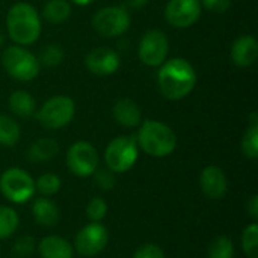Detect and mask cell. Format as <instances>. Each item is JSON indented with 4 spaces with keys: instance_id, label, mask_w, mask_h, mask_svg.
<instances>
[{
    "instance_id": "23",
    "label": "cell",
    "mask_w": 258,
    "mask_h": 258,
    "mask_svg": "<svg viewBox=\"0 0 258 258\" xmlns=\"http://www.w3.org/2000/svg\"><path fill=\"white\" fill-rule=\"evenodd\" d=\"M18 139H20L18 122L8 115H0V145L12 147L18 142Z\"/></svg>"
},
{
    "instance_id": "24",
    "label": "cell",
    "mask_w": 258,
    "mask_h": 258,
    "mask_svg": "<svg viewBox=\"0 0 258 258\" xmlns=\"http://www.w3.org/2000/svg\"><path fill=\"white\" fill-rule=\"evenodd\" d=\"M20 224V218L17 212L11 207L0 206V239H8L11 237Z\"/></svg>"
},
{
    "instance_id": "10",
    "label": "cell",
    "mask_w": 258,
    "mask_h": 258,
    "mask_svg": "<svg viewBox=\"0 0 258 258\" xmlns=\"http://www.w3.org/2000/svg\"><path fill=\"white\" fill-rule=\"evenodd\" d=\"M107 242V228L100 222H91L76 234L73 248L83 257H94L106 248Z\"/></svg>"
},
{
    "instance_id": "18",
    "label": "cell",
    "mask_w": 258,
    "mask_h": 258,
    "mask_svg": "<svg viewBox=\"0 0 258 258\" xmlns=\"http://www.w3.org/2000/svg\"><path fill=\"white\" fill-rule=\"evenodd\" d=\"M32 215L36 224L44 227H54L59 222V209L48 197H39L33 201Z\"/></svg>"
},
{
    "instance_id": "8",
    "label": "cell",
    "mask_w": 258,
    "mask_h": 258,
    "mask_svg": "<svg viewBox=\"0 0 258 258\" xmlns=\"http://www.w3.org/2000/svg\"><path fill=\"white\" fill-rule=\"evenodd\" d=\"M130 14L122 6H106L95 12L92 26L104 38H113L125 33L130 27Z\"/></svg>"
},
{
    "instance_id": "6",
    "label": "cell",
    "mask_w": 258,
    "mask_h": 258,
    "mask_svg": "<svg viewBox=\"0 0 258 258\" xmlns=\"http://www.w3.org/2000/svg\"><path fill=\"white\" fill-rule=\"evenodd\" d=\"M138 144L132 136H119L107 145L104 151V162L107 168L115 172H127L138 160Z\"/></svg>"
},
{
    "instance_id": "26",
    "label": "cell",
    "mask_w": 258,
    "mask_h": 258,
    "mask_svg": "<svg viewBox=\"0 0 258 258\" xmlns=\"http://www.w3.org/2000/svg\"><path fill=\"white\" fill-rule=\"evenodd\" d=\"M209 258H234L233 242L225 236L216 237L209 246Z\"/></svg>"
},
{
    "instance_id": "13",
    "label": "cell",
    "mask_w": 258,
    "mask_h": 258,
    "mask_svg": "<svg viewBox=\"0 0 258 258\" xmlns=\"http://www.w3.org/2000/svg\"><path fill=\"white\" fill-rule=\"evenodd\" d=\"M86 68L95 76H110L119 68V56L116 51L107 47H97L86 54Z\"/></svg>"
},
{
    "instance_id": "36",
    "label": "cell",
    "mask_w": 258,
    "mask_h": 258,
    "mask_svg": "<svg viewBox=\"0 0 258 258\" xmlns=\"http://www.w3.org/2000/svg\"><path fill=\"white\" fill-rule=\"evenodd\" d=\"M76 5H79V6H86V5H91V3H94L95 0H73Z\"/></svg>"
},
{
    "instance_id": "30",
    "label": "cell",
    "mask_w": 258,
    "mask_h": 258,
    "mask_svg": "<svg viewBox=\"0 0 258 258\" xmlns=\"http://www.w3.org/2000/svg\"><path fill=\"white\" fill-rule=\"evenodd\" d=\"M35 249H36L35 239L32 236H23V237L17 239V242L14 243L12 254L17 258H26L32 255Z\"/></svg>"
},
{
    "instance_id": "2",
    "label": "cell",
    "mask_w": 258,
    "mask_h": 258,
    "mask_svg": "<svg viewBox=\"0 0 258 258\" xmlns=\"http://www.w3.org/2000/svg\"><path fill=\"white\" fill-rule=\"evenodd\" d=\"M6 27L12 41L18 45H29L41 35V18L32 5L20 2L9 9L6 15Z\"/></svg>"
},
{
    "instance_id": "16",
    "label": "cell",
    "mask_w": 258,
    "mask_h": 258,
    "mask_svg": "<svg viewBox=\"0 0 258 258\" xmlns=\"http://www.w3.org/2000/svg\"><path fill=\"white\" fill-rule=\"evenodd\" d=\"M112 115L113 119L127 128H133L138 127L142 122V113L141 109L138 106V103H135L130 98H119L112 109Z\"/></svg>"
},
{
    "instance_id": "5",
    "label": "cell",
    "mask_w": 258,
    "mask_h": 258,
    "mask_svg": "<svg viewBox=\"0 0 258 258\" xmlns=\"http://www.w3.org/2000/svg\"><path fill=\"white\" fill-rule=\"evenodd\" d=\"M76 113V103L71 97L56 95L48 98L36 113L38 122L48 130H57L68 125Z\"/></svg>"
},
{
    "instance_id": "27",
    "label": "cell",
    "mask_w": 258,
    "mask_h": 258,
    "mask_svg": "<svg viewBox=\"0 0 258 258\" xmlns=\"http://www.w3.org/2000/svg\"><path fill=\"white\" fill-rule=\"evenodd\" d=\"M242 248L248 258H258V225L251 224L243 230Z\"/></svg>"
},
{
    "instance_id": "25",
    "label": "cell",
    "mask_w": 258,
    "mask_h": 258,
    "mask_svg": "<svg viewBox=\"0 0 258 258\" xmlns=\"http://www.w3.org/2000/svg\"><path fill=\"white\" fill-rule=\"evenodd\" d=\"M60 186H62L60 178L53 172H47L35 181V190H38V194H41L42 197L56 195Z\"/></svg>"
},
{
    "instance_id": "22",
    "label": "cell",
    "mask_w": 258,
    "mask_h": 258,
    "mask_svg": "<svg viewBox=\"0 0 258 258\" xmlns=\"http://www.w3.org/2000/svg\"><path fill=\"white\" fill-rule=\"evenodd\" d=\"M242 151L251 160H255L258 157V115L255 112L251 115L249 127L243 135Z\"/></svg>"
},
{
    "instance_id": "12",
    "label": "cell",
    "mask_w": 258,
    "mask_h": 258,
    "mask_svg": "<svg viewBox=\"0 0 258 258\" xmlns=\"http://www.w3.org/2000/svg\"><path fill=\"white\" fill-rule=\"evenodd\" d=\"M201 17L200 0H169L165 8L166 21L178 29L194 26Z\"/></svg>"
},
{
    "instance_id": "31",
    "label": "cell",
    "mask_w": 258,
    "mask_h": 258,
    "mask_svg": "<svg viewBox=\"0 0 258 258\" xmlns=\"http://www.w3.org/2000/svg\"><path fill=\"white\" fill-rule=\"evenodd\" d=\"M94 175V181L98 186V189L101 190H110L115 187L116 184V178H115V172H112L109 168H97V171L92 174Z\"/></svg>"
},
{
    "instance_id": "1",
    "label": "cell",
    "mask_w": 258,
    "mask_h": 258,
    "mask_svg": "<svg viewBox=\"0 0 258 258\" xmlns=\"http://www.w3.org/2000/svg\"><path fill=\"white\" fill-rule=\"evenodd\" d=\"M157 85L165 98L178 101L194 91L197 85V73L189 60L183 57H172L160 65Z\"/></svg>"
},
{
    "instance_id": "33",
    "label": "cell",
    "mask_w": 258,
    "mask_h": 258,
    "mask_svg": "<svg viewBox=\"0 0 258 258\" xmlns=\"http://www.w3.org/2000/svg\"><path fill=\"white\" fill-rule=\"evenodd\" d=\"M200 3L213 14H224L231 8V0H200Z\"/></svg>"
},
{
    "instance_id": "29",
    "label": "cell",
    "mask_w": 258,
    "mask_h": 258,
    "mask_svg": "<svg viewBox=\"0 0 258 258\" xmlns=\"http://www.w3.org/2000/svg\"><path fill=\"white\" fill-rule=\"evenodd\" d=\"M107 215V204L104 203V200L95 197L92 198L88 206H86V216L92 221V222H100L106 218Z\"/></svg>"
},
{
    "instance_id": "7",
    "label": "cell",
    "mask_w": 258,
    "mask_h": 258,
    "mask_svg": "<svg viewBox=\"0 0 258 258\" xmlns=\"http://www.w3.org/2000/svg\"><path fill=\"white\" fill-rule=\"evenodd\" d=\"M0 192L11 203L24 204L35 194V181L24 169L9 168L0 177Z\"/></svg>"
},
{
    "instance_id": "14",
    "label": "cell",
    "mask_w": 258,
    "mask_h": 258,
    "mask_svg": "<svg viewBox=\"0 0 258 258\" xmlns=\"http://www.w3.org/2000/svg\"><path fill=\"white\" fill-rule=\"evenodd\" d=\"M200 186L204 195L210 200H221L228 190V180L225 172L215 165L203 169L200 177Z\"/></svg>"
},
{
    "instance_id": "37",
    "label": "cell",
    "mask_w": 258,
    "mask_h": 258,
    "mask_svg": "<svg viewBox=\"0 0 258 258\" xmlns=\"http://www.w3.org/2000/svg\"><path fill=\"white\" fill-rule=\"evenodd\" d=\"M3 39H5V38H3V33H2V30H0V47L3 45Z\"/></svg>"
},
{
    "instance_id": "17",
    "label": "cell",
    "mask_w": 258,
    "mask_h": 258,
    "mask_svg": "<svg viewBox=\"0 0 258 258\" xmlns=\"http://www.w3.org/2000/svg\"><path fill=\"white\" fill-rule=\"evenodd\" d=\"M41 258H73V245L59 236H47L36 246Z\"/></svg>"
},
{
    "instance_id": "21",
    "label": "cell",
    "mask_w": 258,
    "mask_h": 258,
    "mask_svg": "<svg viewBox=\"0 0 258 258\" xmlns=\"http://www.w3.org/2000/svg\"><path fill=\"white\" fill-rule=\"evenodd\" d=\"M71 15V5L67 0H48L42 9V17L51 24H60Z\"/></svg>"
},
{
    "instance_id": "35",
    "label": "cell",
    "mask_w": 258,
    "mask_h": 258,
    "mask_svg": "<svg viewBox=\"0 0 258 258\" xmlns=\"http://www.w3.org/2000/svg\"><path fill=\"white\" fill-rule=\"evenodd\" d=\"M148 3V0H127V5L133 9H141Z\"/></svg>"
},
{
    "instance_id": "3",
    "label": "cell",
    "mask_w": 258,
    "mask_h": 258,
    "mask_svg": "<svg viewBox=\"0 0 258 258\" xmlns=\"http://www.w3.org/2000/svg\"><path fill=\"white\" fill-rule=\"evenodd\" d=\"M136 144L142 151L153 157H166L175 150L177 136L166 124L156 119H147L139 124Z\"/></svg>"
},
{
    "instance_id": "4",
    "label": "cell",
    "mask_w": 258,
    "mask_h": 258,
    "mask_svg": "<svg viewBox=\"0 0 258 258\" xmlns=\"http://www.w3.org/2000/svg\"><path fill=\"white\" fill-rule=\"evenodd\" d=\"M6 73L18 82H30L39 74V60L23 45H12L2 54Z\"/></svg>"
},
{
    "instance_id": "15",
    "label": "cell",
    "mask_w": 258,
    "mask_h": 258,
    "mask_svg": "<svg viewBox=\"0 0 258 258\" xmlns=\"http://www.w3.org/2000/svg\"><path fill=\"white\" fill-rule=\"evenodd\" d=\"M257 54L258 42L257 39H255V36H252V35L239 36L233 42L231 51H230V56H231L233 63L237 65V67H240V68L251 67L255 62Z\"/></svg>"
},
{
    "instance_id": "11",
    "label": "cell",
    "mask_w": 258,
    "mask_h": 258,
    "mask_svg": "<svg viewBox=\"0 0 258 258\" xmlns=\"http://www.w3.org/2000/svg\"><path fill=\"white\" fill-rule=\"evenodd\" d=\"M168 51V38L159 29L148 30L139 42V59L148 67H160L166 60Z\"/></svg>"
},
{
    "instance_id": "32",
    "label": "cell",
    "mask_w": 258,
    "mask_h": 258,
    "mask_svg": "<svg viewBox=\"0 0 258 258\" xmlns=\"http://www.w3.org/2000/svg\"><path fill=\"white\" fill-rule=\"evenodd\" d=\"M133 258H165V252L156 243H145L136 249Z\"/></svg>"
},
{
    "instance_id": "19",
    "label": "cell",
    "mask_w": 258,
    "mask_h": 258,
    "mask_svg": "<svg viewBox=\"0 0 258 258\" xmlns=\"http://www.w3.org/2000/svg\"><path fill=\"white\" fill-rule=\"evenodd\" d=\"M59 153V145L51 138H41L35 141L27 150V159L33 163L48 162Z\"/></svg>"
},
{
    "instance_id": "20",
    "label": "cell",
    "mask_w": 258,
    "mask_h": 258,
    "mask_svg": "<svg viewBox=\"0 0 258 258\" xmlns=\"http://www.w3.org/2000/svg\"><path fill=\"white\" fill-rule=\"evenodd\" d=\"M9 107L20 118H29L36 110L35 100L27 91H14L9 97Z\"/></svg>"
},
{
    "instance_id": "9",
    "label": "cell",
    "mask_w": 258,
    "mask_h": 258,
    "mask_svg": "<svg viewBox=\"0 0 258 258\" xmlns=\"http://www.w3.org/2000/svg\"><path fill=\"white\" fill-rule=\"evenodd\" d=\"M98 163L100 156L94 145H91L89 142L79 141L73 144L67 153V165L70 171L80 178L92 175L97 171Z\"/></svg>"
},
{
    "instance_id": "28",
    "label": "cell",
    "mask_w": 258,
    "mask_h": 258,
    "mask_svg": "<svg viewBox=\"0 0 258 258\" xmlns=\"http://www.w3.org/2000/svg\"><path fill=\"white\" fill-rule=\"evenodd\" d=\"M62 59H63V50L57 44L45 45L38 57L39 65H45V67H57L62 62Z\"/></svg>"
},
{
    "instance_id": "34",
    "label": "cell",
    "mask_w": 258,
    "mask_h": 258,
    "mask_svg": "<svg viewBox=\"0 0 258 258\" xmlns=\"http://www.w3.org/2000/svg\"><path fill=\"white\" fill-rule=\"evenodd\" d=\"M246 212H248V215H249L254 221H257L258 219V195H252V197L249 198V201L246 203Z\"/></svg>"
}]
</instances>
